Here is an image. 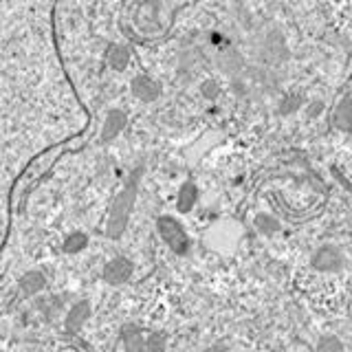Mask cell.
Here are the masks:
<instances>
[{"label": "cell", "mask_w": 352, "mask_h": 352, "mask_svg": "<svg viewBox=\"0 0 352 352\" xmlns=\"http://www.w3.org/2000/svg\"><path fill=\"white\" fill-rule=\"evenodd\" d=\"M119 339L124 344L126 352H146V333L135 324H126L121 328Z\"/></svg>", "instance_id": "8992f818"}, {"label": "cell", "mask_w": 352, "mask_h": 352, "mask_svg": "<svg viewBox=\"0 0 352 352\" xmlns=\"http://www.w3.org/2000/svg\"><path fill=\"white\" fill-rule=\"evenodd\" d=\"M317 352H346V350H344V344H341L339 337L324 335L317 341Z\"/></svg>", "instance_id": "4fadbf2b"}, {"label": "cell", "mask_w": 352, "mask_h": 352, "mask_svg": "<svg viewBox=\"0 0 352 352\" xmlns=\"http://www.w3.org/2000/svg\"><path fill=\"white\" fill-rule=\"evenodd\" d=\"M146 352H168V335L157 330V333L146 335Z\"/></svg>", "instance_id": "8fae6325"}, {"label": "cell", "mask_w": 352, "mask_h": 352, "mask_svg": "<svg viewBox=\"0 0 352 352\" xmlns=\"http://www.w3.org/2000/svg\"><path fill=\"white\" fill-rule=\"evenodd\" d=\"M311 264H313V269L319 273H335L344 267V256H341V251L337 247L324 245L313 253Z\"/></svg>", "instance_id": "277c9868"}, {"label": "cell", "mask_w": 352, "mask_h": 352, "mask_svg": "<svg viewBox=\"0 0 352 352\" xmlns=\"http://www.w3.org/2000/svg\"><path fill=\"white\" fill-rule=\"evenodd\" d=\"M157 229L161 238L165 240V245H168L176 256H187V251H190V236L185 234V229L179 220L172 216H161L157 220Z\"/></svg>", "instance_id": "6da1fadb"}, {"label": "cell", "mask_w": 352, "mask_h": 352, "mask_svg": "<svg viewBox=\"0 0 352 352\" xmlns=\"http://www.w3.org/2000/svg\"><path fill=\"white\" fill-rule=\"evenodd\" d=\"M256 227L262 231L264 236H271V234H275V231L280 229V223L275 218H271L269 214H262V216L256 218Z\"/></svg>", "instance_id": "5bb4252c"}, {"label": "cell", "mask_w": 352, "mask_h": 352, "mask_svg": "<svg viewBox=\"0 0 352 352\" xmlns=\"http://www.w3.org/2000/svg\"><path fill=\"white\" fill-rule=\"evenodd\" d=\"M132 203H135V192H132V190L121 192V196L115 201L113 212H110V218H108V227H106V234L110 238L117 240L126 231L128 218H130V212H132Z\"/></svg>", "instance_id": "7a4b0ae2"}, {"label": "cell", "mask_w": 352, "mask_h": 352, "mask_svg": "<svg viewBox=\"0 0 352 352\" xmlns=\"http://www.w3.org/2000/svg\"><path fill=\"white\" fill-rule=\"evenodd\" d=\"M91 313H93V306L88 300H77L75 304H71V308L66 311V317H64L66 333H71V335L80 333L88 319H91Z\"/></svg>", "instance_id": "5b68a950"}, {"label": "cell", "mask_w": 352, "mask_h": 352, "mask_svg": "<svg viewBox=\"0 0 352 352\" xmlns=\"http://www.w3.org/2000/svg\"><path fill=\"white\" fill-rule=\"evenodd\" d=\"M88 247V236L84 234V231H73V234H69L64 238V253H71V256H75V253H82L84 249Z\"/></svg>", "instance_id": "9c48e42d"}, {"label": "cell", "mask_w": 352, "mask_h": 352, "mask_svg": "<svg viewBox=\"0 0 352 352\" xmlns=\"http://www.w3.org/2000/svg\"><path fill=\"white\" fill-rule=\"evenodd\" d=\"M126 126V115L117 113V110H113L110 113V117H106V126H104V137H115L119 135V130Z\"/></svg>", "instance_id": "7c38bea8"}, {"label": "cell", "mask_w": 352, "mask_h": 352, "mask_svg": "<svg viewBox=\"0 0 352 352\" xmlns=\"http://www.w3.org/2000/svg\"><path fill=\"white\" fill-rule=\"evenodd\" d=\"M194 203H196V187L192 183H185L179 196H176V207H179V212L187 214L194 207Z\"/></svg>", "instance_id": "30bf717a"}, {"label": "cell", "mask_w": 352, "mask_h": 352, "mask_svg": "<svg viewBox=\"0 0 352 352\" xmlns=\"http://www.w3.org/2000/svg\"><path fill=\"white\" fill-rule=\"evenodd\" d=\"M44 286H47V278H44L42 271H27L22 278L18 280V289L25 297H33L44 291Z\"/></svg>", "instance_id": "ba28073f"}, {"label": "cell", "mask_w": 352, "mask_h": 352, "mask_svg": "<svg viewBox=\"0 0 352 352\" xmlns=\"http://www.w3.org/2000/svg\"><path fill=\"white\" fill-rule=\"evenodd\" d=\"M132 273H135V264H132V260L124 258V256H117L113 260H108L104 264V271H102V278L106 284L110 286H121L130 282Z\"/></svg>", "instance_id": "3957f363"}, {"label": "cell", "mask_w": 352, "mask_h": 352, "mask_svg": "<svg viewBox=\"0 0 352 352\" xmlns=\"http://www.w3.org/2000/svg\"><path fill=\"white\" fill-rule=\"evenodd\" d=\"M132 93H135L137 99H141V102H154V99L159 97L161 88L159 84L152 80V77L148 75H137L135 82H132Z\"/></svg>", "instance_id": "52a82bcc"}]
</instances>
